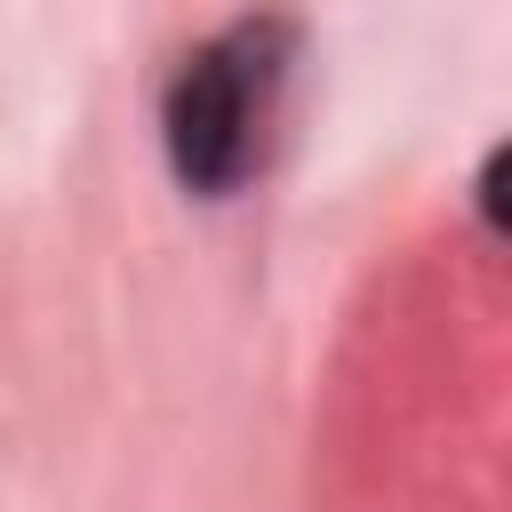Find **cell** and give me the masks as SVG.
<instances>
[{"label": "cell", "instance_id": "obj_1", "mask_svg": "<svg viewBox=\"0 0 512 512\" xmlns=\"http://www.w3.org/2000/svg\"><path fill=\"white\" fill-rule=\"evenodd\" d=\"M296 16H232L192 40L160 96V144L192 200H232L264 168V136L280 120V88L296 64Z\"/></svg>", "mask_w": 512, "mask_h": 512}, {"label": "cell", "instance_id": "obj_2", "mask_svg": "<svg viewBox=\"0 0 512 512\" xmlns=\"http://www.w3.org/2000/svg\"><path fill=\"white\" fill-rule=\"evenodd\" d=\"M472 200H480V216H488V224L512 240V136H504V144L480 160V184H472Z\"/></svg>", "mask_w": 512, "mask_h": 512}]
</instances>
